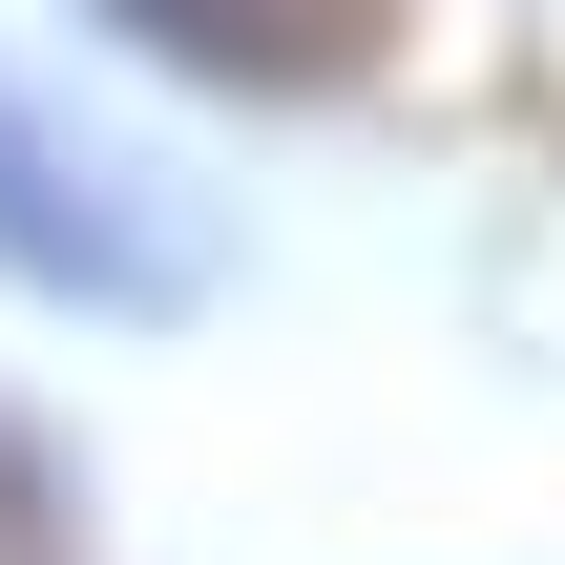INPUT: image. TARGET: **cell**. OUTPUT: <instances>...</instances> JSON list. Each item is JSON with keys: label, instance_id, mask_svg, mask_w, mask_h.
<instances>
[{"label": "cell", "instance_id": "cell-1", "mask_svg": "<svg viewBox=\"0 0 565 565\" xmlns=\"http://www.w3.org/2000/svg\"><path fill=\"white\" fill-rule=\"evenodd\" d=\"M105 21L168 42L189 84H273V105H315V84H356L398 42V0H105Z\"/></svg>", "mask_w": 565, "mask_h": 565}]
</instances>
